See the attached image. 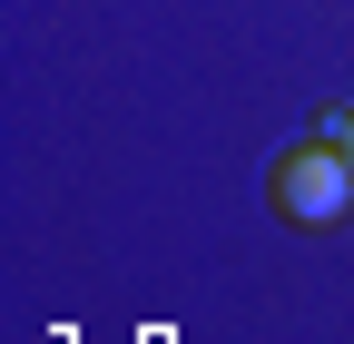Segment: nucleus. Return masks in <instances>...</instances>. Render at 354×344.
I'll return each instance as SVG.
<instances>
[{"label": "nucleus", "instance_id": "nucleus-2", "mask_svg": "<svg viewBox=\"0 0 354 344\" xmlns=\"http://www.w3.org/2000/svg\"><path fill=\"white\" fill-rule=\"evenodd\" d=\"M335 138H344V157H354V118H344V128H335Z\"/></svg>", "mask_w": 354, "mask_h": 344}, {"label": "nucleus", "instance_id": "nucleus-1", "mask_svg": "<svg viewBox=\"0 0 354 344\" xmlns=\"http://www.w3.org/2000/svg\"><path fill=\"white\" fill-rule=\"evenodd\" d=\"M266 207H276V227H295V236H335V227H344V207H354V157H344L335 128L276 148V167H266Z\"/></svg>", "mask_w": 354, "mask_h": 344}]
</instances>
